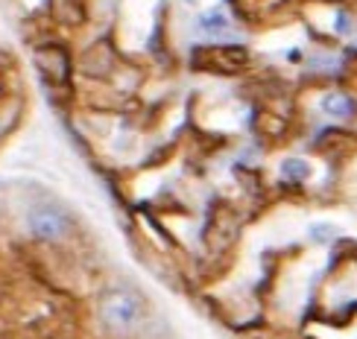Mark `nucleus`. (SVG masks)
<instances>
[{
	"label": "nucleus",
	"mask_w": 357,
	"mask_h": 339,
	"mask_svg": "<svg viewBox=\"0 0 357 339\" xmlns=\"http://www.w3.org/2000/svg\"><path fill=\"white\" fill-rule=\"evenodd\" d=\"M100 316L106 319L109 328L129 331L135 328L144 316V301L132 290H109L100 301Z\"/></svg>",
	"instance_id": "1"
},
{
	"label": "nucleus",
	"mask_w": 357,
	"mask_h": 339,
	"mask_svg": "<svg viewBox=\"0 0 357 339\" xmlns=\"http://www.w3.org/2000/svg\"><path fill=\"white\" fill-rule=\"evenodd\" d=\"M26 223H29V231H33L38 240H59L68 231V214L59 208V205L44 202V205H36V208L29 211Z\"/></svg>",
	"instance_id": "2"
},
{
	"label": "nucleus",
	"mask_w": 357,
	"mask_h": 339,
	"mask_svg": "<svg viewBox=\"0 0 357 339\" xmlns=\"http://www.w3.org/2000/svg\"><path fill=\"white\" fill-rule=\"evenodd\" d=\"M199 26H202V33L205 36H211V38H220V36H229V18H226V12L222 9H211V12H205L202 18H199Z\"/></svg>",
	"instance_id": "3"
},
{
	"label": "nucleus",
	"mask_w": 357,
	"mask_h": 339,
	"mask_svg": "<svg viewBox=\"0 0 357 339\" xmlns=\"http://www.w3.org/2000/svg\"><path fill=\"white\" fill-rule=\"evenodd\" d=\"M319 106H322V111L328 114V117H340V120L354 111V102H351L346 94H325Z\"/></svg>",
	"instance_id": "4"
},
{
	"label": "nucleus",
	"mask_w": 357,
	"mask_h": 339,
	"mask_svg": "<svg viewBox=\"0 0 357 339\" xmlns=\"http://www.w3.org/2000/svg\"><path fill=\"white\" fill-rule=\"evenodd\" d=\"M281 175L290 179V182H305L310 175V167H307V161H302V158H287L284 164H281Z\"/></svg>",
	"instance_id": "5"
},
{
	"label": "nucleus",
	"mask_w": 357,
	"mask_h": 339,
	"mask_svg": "<svg viewBox=\"0 0 357 339\" xmlns=\"http://www.w3.org/2000/svg\"><path fill=\"white\" fill-rule=\"evenodd\" d=\"M349 15H337V33H349Z\"/></svg>",
	"instance_id": "6"
}]
</instances>
